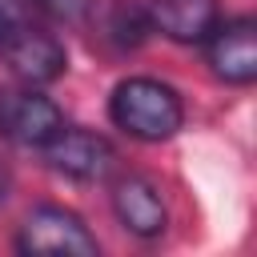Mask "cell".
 Segmentation results:
<instances>
[{
	"mask_svg": "<svg viewBox=\"0 0 257 257\" xmlns=\"http://www.w3.org/2000/svg\"><path fill=\"white\" fill-rule=\"evenodd\" d=\"M32 28H36V20L28 12V0H0V56L8 48H16Z\"/></svg>",
	"mask_w": 257,
	"mask_h": 257,
	"instance_id": "obj_9",
	"label": "cell"
},
{
	"mask_svg": "<svg viewBox=\"0 0 257 257\" xmlns=\"http://www.w3.org/2000/svg\"><path fill=\"white\" fill-rule=\"evenodd\" d=\"M64 124L60 108L36 92V84H12L0 88V137L20 149H40L56 128Z\"/></svg>",
	"mask_w": 257,
	"mask_h": 257,
	"instance_id": "obj_3",
	"label": "cell"
},
{
	"mask_svg": "<svg viewBox=\"0 0 257 257\" xmlns=\"http://www.w3.org/2000/svg\"><path fill=\"white\" fill-rule=\"evenodd\" d=\"M108 116L137 141H169L185 120V104L173 84L153 76H128L112 88Z\"/></svg>",
	"mask_w": 257,
	"mask_h": 257,
	"instance_id": "obj_1",
	"label": "cell"
},
{
	"mask_svg": "<svg viewBox=\"0 0 257 257\" xmlns=\"http://www.w3.org/2000/svg\"><path fill=\"white\" fill-rule=\"evenodd\" d=\"M149 32H153V28H149V16H145V4H120V8L112 12V20H108V36H112L120 48L141 44Z\"/></svg>",
	"mask_w": 257,
	"mask_h": 257,
	"instance_id": "obj_8",
	"label": "cell"
},
{
	"mask_svg": "<svg viewBox=\"0 0 257 257\" xmlns=\"http://www.w3.org/2000/svg\"><path fill=\"white\" fill-rule=\"evenodd\" d=\"M52 20H60V24H80L88 12H92V4L96 0H36Z\"/></svg>",
	"mask_w": 257,
	"mask_h": 257,
	"instance_id": "obj_10",
	"label": "cell"
},
{
	"mask_svg": "<svg viewBox=\"0 0 257 257\" xmlns=\"http://www.w3.org/2000/svg\"><path fill=\"white\" fill-rule=\"evenodd\" d=\"M145 16H149L153 32H161L177 44H205V36L221 20V8H217V0H149Z\"/></svg>",
	"mask_w": 257,
	"mask_h": 257,
	"instance_id": "obj_7",
	"label": "cell"
},
{
	"mask_svg": "<svg viewBox=\"0 0 257 257\" xmlns=\"http://www.w3.org/2000/svg\"><path fill=\"white\" fill-rule=\"evenodd\" d=\"M8 197V169H4V161H0V201Z\"/></svg>",
	"mask_w": 257,
	"mask_h": 257,
	"instance_id": "obj_11",
	"label": "cell"
},
{
	"mask_svg": "<svg viewBox=\"0 0 257 257\" xmlns=\"http://www.w3.org/2000/svg\"><path fill=\"white\" fill-rule=\"evenodd\" d=\"M16 249L20 253H80V257H96L100 245L88 233V225L60 205H40L24 217L20 233H16Z\"/></svg>",
	"mask_w": 257,
	"mask_h": 257,
	"instance_id": "obj_2",
	"label": "cell"
},
{
	"mask_svg": "<svg viewBox=\"0 0 257 257\" xmlns=\"http://www.w3.org/2000/svg\"><path fill=\"white\" fill-rule=\"evenodd\" d=\"M48 169L72 177V181H104L116 165V149L100 137V133H88V128H72V124H60L44 145H40Z\"/></svg>",
	"mask_w": 257,
	"mask_h": 257,
	"instance_id": "obj_4",
	"label": "cell"
},
{
	"mask_svg": "<svg viewBox=\"0 0 257 257\" xmlns=\"http://www.w3.org/2000/svg\"><path fill=\"white\" fill-rule=\"evenodd\" d=\"M112 213L141 241L161 237L165 225H169V213H165V201H161L157 185L149 177H137V173H128V177H120L112 185Z\"/></svg>",
	"mask_w": 257,
	"mask_h": 257,
	"instance_id": "obj_6",
	"label": "cell"
},
{
	"mask_svg": "<svg viewBox=\"0 0 257 257\" xmlns=\"http://www.w3.org/2000/svg\"><path fill=\"white\" fill-rule=\"evenodd\" d=\"M209 68L225 84H253L257 80V24L253 16L217 20V28L205 36Z\"/></svg>",
	"mask_w": 257,
	"mask_h": 257,
	"instance_id": "obj_5",
	"label": "cell"
}]
</instances>
